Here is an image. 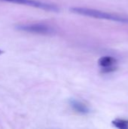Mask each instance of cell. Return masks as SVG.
Listing matches in <instances>:
<instances>
[{"label":"cell","mask_w":128,"mask_h":129,"mask_svg":"<svg viewBox=\"0 0 128 129\" xmlns=\"http://www.w3.org/2000/svg\"><path fill=\"white\" fill-rule=\"evenodd\" d=\"M70 11L72 13L82 15V16H86L89 17L97 18V19L108 20L116 21V22L128 24V17L120 16V15L105 12V11L94 9V8H84V7H74V8H72Z\"/></svg>","instance_id":"1"},{"label":"cell","mask_w":128,"mask_h":129,"mask_svg":"<svg viewBox=\"0 0 128 129\" xmlns=\"http://www.w3.org/2000/svg\"><path fill=\"white\" fill-rule=\"evenodd\" d=\"M16 29L19 31L35 35L48 36L55 33V29L47 23H21L16 26Z\"/></svg>","instance_id":"2"},{"label":"cell","mask_w":128,"mask_h":129,"mask_svg":"<svg viewBox=\"0 0 128 129\" xmlns=\"http://www.w3.org/2000/svg\"><path fill=\"white\" fill-rule=\"evenodd\" d=\"M0 2L23 5L29 7H32L35 8L41 9L46 11L57 12L59 11V8L56 5L45 2H41L38 0H0Z\"/></svg>","instance_id":"3"},{"label":"cell","mask_w":128,"mask_h":129,"mask_svg":"<svg viewBox=\"0 0 128 129\" xmlns=\"http://www.w3.org/2000/svg\"><path fill=\"white\" fill-rule=\"evenodd\" d=\"M117 60L111 56H103L98 60V65L102 68L103 73H111L116 70Z\"/></svg>","instance_id":"4"},{"label":"cell","mask_w":128,"mask_h":129,"mask_svg":"<svg viewBox=\"0 0 128 129\" xmlns=\"http://www.w3.org/2000/svg\"><path fill=\"white\" fill-rule=\"evenodd\" d=\"M69 105L72 108L73 110L75 112L80 113V114H88L90 112L89 108L85 105L84 103L75 100V99H72L69 101Z\"/></svg>","instance_id":"5"},{"label":"cell","mask_w":128,"mask_h":129,"mask_svg":"<svg viewBox=\"0 0 128 129\" xmlns=\"http://www.w3.org/2000/svg\"><path fill=\"white\" fill-rule=\"evenodd\" d=\"M112 124L117 129H128V119H115L112 122Z\"/></svg>","instance_id":"6"},{"label":"cell","mask_w":128,"mask_h":129,"mask_svg":"<svg viewBox=\"0 0 128 129\" xmlns=\"http://www.w3.org/2000/svg\"><path fill=\"white\" fill-rule=\"evenodd\" d=\"M3 53H4V51H3L2 50H1V49H0V55H1V54H2Z\"/></svg>","instance_id":"7"}]
</instances>
